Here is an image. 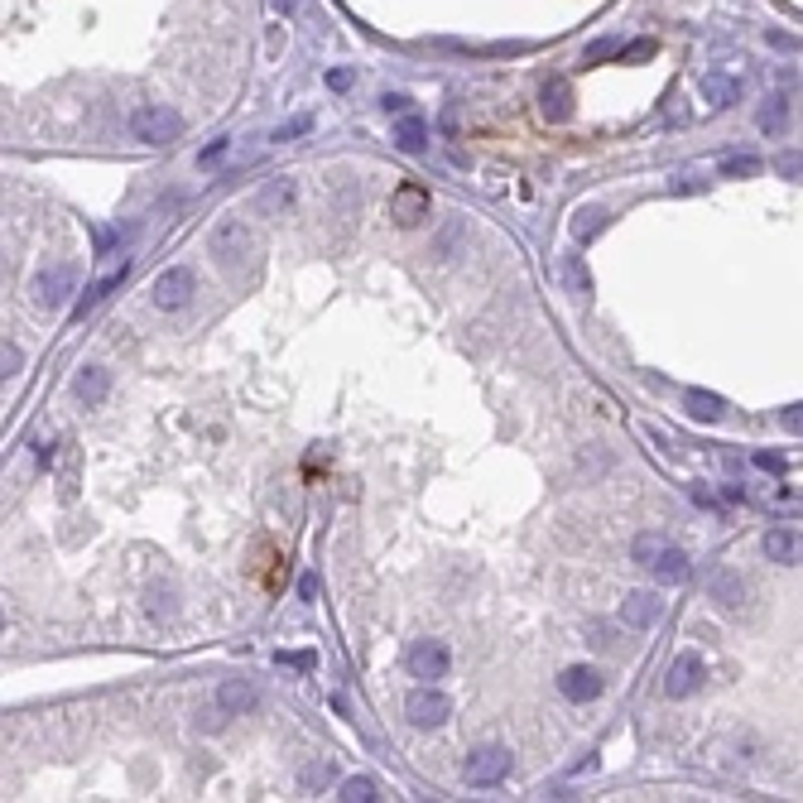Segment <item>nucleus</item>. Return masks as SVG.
Masks as SVG:
<instances>
[{
  "label": "nucleus",
  "instance_id": "1",
  "mask_svg": "<svg viewBox=\"0 0 803 803\" xmlns=\"http://www.w3.org/2000/svg\"><path fill=\"white\" fill-rule=\"evenodd\" d=\"M125 125H130V140H140V145H169V140L183 135V116L164 101H140Z\"/></svg>",
  "mask_w": 803,
  "mask_h": 803
},
{
  "label": "nucleus",
  "instance_id": "2",
  "mask_svg": "<svg viewBox=\"0 0 803 803\" xmlns=\"http://www.w3.org/2000/svg\"><path fill=\"white\" fill-rule=\"evenodd\" d=\"M405 717L419 731H433V727H443L447 717H453V703H447V693H438L433 683H419V688L405 698Z\"/></svg>",
  "mask_w": 803,
  "mask_h": 803
},
{
  "label": "nucleus",
  "instance_id": "3",
  "mask_svg": "<svg viewBox=\"0 0 803 803\" xmlns=\"http://www.w3.org/2000/svg\"><path fill=\"white\" fill-rule=\"evenodd\" d=\"M193 293H197V275H193L188 265H173V269H164V275L155 279L149 299H155V309L173 313V309H188V303H193Z\"/></svg>",
  "mask_w": 803,
  "mask_h": 803
},
{
  "label": "nucleus",
  "instance_id": "4",
  "mask_svg": "<svg viewBox=\"0 0 803 803\" xmlns=\"http://www.w3.org/2000/svg\"><path fill=\"white\" fill-rule=\"evenodd\" d=\"M73 285H77V269L68 265V260H58V265H49V269H39V275H34L29 293H34V303H39V309H63L68 293H73Z\"/></svg>",
  "mask_w": 803,
  "mask_h": 803
},
{
  "label": "nucleus",
  "instance_id": "5",
  "mask_svg": "<svg viewBox=\"0 0 803 803\" xmlns=\"http://www.w3.org/2000/svg\"><path fill=\"white\" fill-rule=\"evenodd\" d=\"M405 664H409V674H414L419 683H438V679H447V669H453V654H447L443 640H414L409 654H405Z\"/></svg>",
  "mask_w": 803,
  "mask_h": 803
},
{
  "label": "nucleus",
  "instance_id": "6",
  "mask_svg": "<svg viewBox=\"0 0 803 803\" xmlns=\"http://www.w3.org/2000/svg\"><path fill=\"white\" fill-rule=\"evenodd\" d=\"M207 245H212V255H217V265H221V269H231L236 260L251 251L255 241H251V227H245L241 217H227V221H217V231H212V241H207Z\"/></svg>",
  "mask_w": 803,
  "mask_h": 803
},
{
  "label": "nucleus",
  "instance_id": "7",
  "mask_svg": "<svg viewBox=\"0 0 803 803\" xmlns=\"http://www.w3.org/2000/svg\"><path fill=\"white\" fill-rule=\"evenodd\" d=\"M505 775H510V751L505 746H481V751L467 755V784L491 789V784H501Z\"/></svg>",
  "mask_w": 803,
  "mask_h": 803
},
{
  "label": "nucleus",
  "instance_id": "8",
  "mask_svg": "<svg viewBox=\"0 0 803 803\" xmlns=\"http://www.w3.org/2000/svg\"><path fill=\"white\" fill-rule=\"evenodd\" d=\"M703 679H707L703 654H679L674 664H669V674H664V698H674V703L693 698V693L703 688Z\"/></svg>",
  "mask_w": 803,
  "mask_h": 803
},
{
  "label": "nucleus",
  "instance_id": "9",
  "mask_svg": "<svg viewBox=\"0 0 803 803\" xmlns=\"http://www.w3.org/2000/svg\"><path fill=\"white\" fill-rule=\"evenodd\" d=\"M429 207H433V197L423 183H399L395 197H389V217H395L399 227H419V221L429 217Z\"/></svg>",
  "mask_w": 803,
  "mask_h": 803
},
{
  "label": "nucleus",
  "instance_id": "10",
  "mask_svg": "<svg viewBox=\"0 0 803 803\" xmlns=\"http://www.w3.org/2000/svg\"><path fill=\"white\" fill-rule=\"evenodd\" d=\"M707 597H712L722 611H741V606H746V597H751V582L736 568H717L712 577H707Z\"/></svg>",
  "mask_w": 803,
  "mask_h": 803
},
{
  "label": "nucleus",
  "instance_id": "11",
  "mask_svg": "<svg viewBox=\"0 0 803 803\" xmlns=\"http://www.w3.org/2000/svg\"><path fill=\"white\" fill-rule=\"evenodd\" d=\"M601 688H606V683H601V674L587 669V664H573V669L558 674V693L568 703H592V698H601Z\"/></svg>",
  "mask_w": 803,
  "mask_h": 803
},
{
  "label": "nucleus",
  "instance_id": "12",
  "mask_svg": "<svg viewBox=\"0 0 803 803\" xmlns=\"http://www.w3.org/2000/svg\"><path fill=\"white\" fill-rule=\"evenodd\" d=\"M765 558L770 563H784V568H794V563H803V534L789 525H775L770 534H765Z\"/></svg>",
  "mask_w": 803,
  "mask_h": 803
},
{
  "label": "nucleus",
  "instance_id": "13",
  "mask_svg": "<svg viewBox=\"0 0 803 803\" xmlns=\"http://www.w3.org/2000/svg\"><path fill=\"white\" fill-rule=\"evenodd\" d=\"M659 616H664V601H659L654 592H625V601H621V621L625 625H635V630H649Z\"/></svg>",
  "mask_w": 803,
  "mask_h": 803
},
{
  "label": "nucleus",
  "instance_id": "14",
  "mask_svg": "<svg viewBox=\"0 0 803 803\" xmlns=\"http://www.w3.org/2000/svg\"><path fill=\"white\" fill-rule=\"evenodd\" d=\"M217 703L227 707L231 717H245V712H255V707H260V688L251 679H221L217 683Z\"/></svg>",
  "mask_w": 803,
  "mask_h": 803
},
{
  "label": "nucleus",
  "instance_id": "15",
  "mask_svg": "<svg viewBox=\"0 0 803 803\" xmlns=\"http://www.w3.org/2000/svg\"><path fill=\"white\" fill-rule=\"evenodd\" d=\"M649 573H654L659 582L679 587V582H688V577H693V558H688L679 544H664V549H659V558L649 563Z\"/></svg>",
  "mask_w": 803,
  "mask_h": 803
},
{
  "label": "nucleus",
  "instance_id": "16",
  "mask_svg": "<svg viewBox=\"0 0 803 803\" xmlns=\"http://www.w3.org/2000/svg\"><path fill=\"white\" fill-rule=\"evenodd\" d=\"M395 145L405 149V155H423V145H429V121L423 116H399V125H395Z\"/></svg>",
  "mask_w": 803,
  "mask_h": 803
},
{
  "label": "nucleus",
  "instance_id": "17",
  "mask_svg": "<svg viewBox=\"0 0 803 803\" xmlns=\"http://www.w3.org/2000/svg\"><path fill=\"white\" fill-rule=\"evenodd\" d=\"M683 409H688L698 423H717L727 414V399L712 395V389H688V395H683Z\"/></svg>",
  "mask_w": 803,
  "mask_h": 803
},
{
  "label": "nucleus",
  "instance_id": "18",
  "mask_svg": "<svg viewBox=\"0 0 803 803\" xmlns=\"http://www.w3.org/2000/svg\"><path fill=\"white\" fill-rule=\"evenodd\" d=\"M73 389H77V399H87V405H101V399L111 395V375H106L101 365H82Z\"/></svg>",
  "mask_w": 803,
  "mask_h": 803
},
{
  "label": "nucleus",
  "instance_id": "19",
  "mask_svg": "<svg viewBox=\"0 0 803 803\" xmlns=\"http://www.w3.org/2000/svg\"><path fill=\"white\" fill-rule=\"evenodd\" d=\"M703 97H707V106L712 111H727L731 101L741 97V82H731V77H717V73H707L703 77Z\"/></svg>",
  "mask_w": 803,
  "mask_h": 803
},
{
  "label": "nucleus",
  "instance_id": "20",
  "mask_svg": "<svg viewBox=\"0 0 803 803\" xmlns=\"http://www.w3.org/2000/svg\"><path fill=\"white\" fill-rule=\"evenodd\" d=\"M606 231V212L601 207H577L573 212V241H597Z\"/></svg>",
  "mask_w": 803,
  "mask_h": 803
},
{
  "label": "nucleus",
  "instance_id": "21",
  "mask_svg": "<svg viewBox=\"0 0 803 803\" xmlns=\"http://www.w3.org/2000/svg\"><path fill=\"white\" fill-rule=\"evenodd\" d=\"M125 279H130V265H121V269H111V275H106V279H97V285H92L87 293H82V303H77V313H87V309H97V303L106 299V293H116V289H121V285H125Z\"/></svg>",
  "mask_w": 803,
  "mask_h": 803
},
{
  "label": "nucleus",
  "instance_id": "22",
  "mask_svg": "<svg viewBox=\"0 0 803 803\" xmlns=\"http://www.w3.org/2000/svg\"><path fill=\"white\" fill-rule=\"evenodd\" d=\"M539 106H544V116H549V121H563V116L573 111V106H568V82H558V77H553L549 87L539 92Z\"/></svg>",
  "mask_w": 803,
  "mask_h": 803
},
{
  "label": "nucleus",
  "instance_id": "23",
  "mask_svg": "<svg viewBox=\"0 0 803 803\" xmlns=\"http://www.w3.org/2000/svg\"><path fill=\"white\" fill-rule=\"evenodd\" d=\"M337 799H347V803H371V799H381V789H375V779L351 775V779H341V784H337Z\"/></svg>",
  "mask_w": 803,
  "mask_h": 803
},
{
  "label": "nucleus",
  "instance_id": "24",
  "mask_svg": "<svg viewBox=\"0 0 803 803\" xmlns=\"http://www.w3.org/2000/svg\"><path fill=\"white\" fill-rule=\"evenodd\" d=\"M784 125H789V101H784V97H770V101L760 106V130H765V135H779Z\"/></svg>",
  "mask_w": 803,
  "mask_h": 803
},
{
  "label": "nucleus",
  "instance_id": "25",
  "mask_svg": "<svg viewBox=\"0 0 803 803\" xmlns=\"http://www.w3.org/2000/svg\"><path fill=\"white\" fill-rule=\"evenodd\" d=\"M669 539L664 534H635V544H630V558L640 563V568H649V563L659 558V549H664Z\"/></svg>",
  "mask_w": 803,
  "mask_h": 803
},
{
  "label": "nucleus",
  "instance_id": "26",
  "mask_svg": "<svg viewBox=\"0 0 803 803\" xmlns=\"http://www.w3.org/2000/svg\"><path fill=\"white\" fill-rule=\"evenodd\" d=\"M722 173L727 179H755V173H760V159L755 155H722Z\"/></svg>",
  "mask_w": 803,
  "mask_h": 803
},
{
  "label": "nucleus",
  "instance_id": "27",
  "mask_svg": "<svg viewBox=\"0 0 803 803\" xmlns=\"http://www.w3.org/2000/svg\"><path fill=\"white\" fill-rule=\"evenodd\" d=\"M563 279H568V289H573V293H582V299L592 293V275L582 269V260H577V255L563 260Z\"/></svg>",
  "mask_w": 803,
  "mask_h": 803
},
{
  "label": "nucleus",
  "instance_id": "28",
  "mask_svg": "<svg viewBox=\"0 0 803 803\" xmlns=\"http://www.w3.org/2000/svg\"><path fill=\"white\" fill-rule=\"evenodd\" d=\"M309 130H313V116H293V121H285V125L275 130V135H269V140H275V145H285V140H293V135H309Z\"/></svg>",
  "mask_w": 803,
  "mask_h": 803
},
{
  "label": "nucleus",
  "instance_id": "29",
  "mask_svg": "<svg viewBox=\"0 0 803 803\" xmlns=\"http://www.w3.org/2000/svg\"><path fill=\"white\" fill-rule=\"evenodd\" d=\"M775 173H779V179H789V183H803V155H779Z\"/></svg>",
  "mask_w": 803,
  "mask_h": 803
},
{
  "label": "nucleus",
  "instance_id": "30",
  "mask_svg": "<svg viewBox=\"0 0 803 803\" xmlns=\"http://www.w3.org/2000/svg\"><path fill=\"white\" fill-rule=\"evenodd\" d=\"M149 616H155V621H169V616H173V592H169V587H164V592H159V587L149 592Z\"/></svg>",
  "mask_w": 803,
  "mask_h": 803
},
{
  "label": "nucleus",
  "instance_id": "31",
  "mask_svg": "<svg viewBox=\"0 0 803 803\" xmlns=\"http://www.w3.org/2000/svg\"><path fill=\"white\" fill-rule=\"evenodd\" d=\"M779 429H784V433H794V438H803V405L779 409Z\"/></svg>",
  "mask_w": 803,
  "mask_h": 803
},
{
  "label": "nucleus",
  "instance_id": "32",
  "mask_svg": "<svg viewBox=\"0 0 803 803\" xmlns=\"http://www.w3.org/2000/svg\"><path fill=\"white\" fill-rule=\"evenodd\" d=\"M279 664H293V669H317V654H313V649H285V654H279Z\"/></svg>",
  "mask_w": 803,
  "mask_h": 803
},
{
  "label": "nucleus",
  "instance_id": "33",
  "mask_svg": "<svg viewBox=\"0 0 803 803\" xmlns=\"http://www.w3.org/2000/svg\"><path fill=\"white\" fill-rule=\"evenodd\" d=\"M755 467L770 471V477H784V471H789V462H784L779 453H755Z\"/></svg>",
  "mask_w": 803,
  "mask_h": 803
},
{
  "label": "nucleus",
  "instance_id": "34",
  "mask_svg": "<svg viewBox=\"0 0 803 803\" xmlns=\"http://www.w3.org/2000/svg\"><path fill=\"white\" fill-rule=\"evenodd\" d=\"M0 365H5V381H10V375H20V365H25V351L5 341V357H0Z\"/></svg>",
  "mask_w": 803,
  "mask_h": 803
},
{
  "label": "nucleus",
  "instance_id": "35",
  "mask_svg": "<svg viewBox=\"0 0 803 803\" xmlns=\"http://www.w3.org/2000/svg\"><path fill=\"white\" fill-rule=\"evenodd\" d=\"M317 592H323L317 573H303V577H299V601H317Z\"/></svg>",
  "mask_w": 803,
  "mask_h": 803
},
{
  "label": "nucleus",
  "instance_id": "36",
  "mask_svg": "<svg viewBox=\"0 0 803 803\" xmlns=\"http://www.w3.org/2000/svg\"><path fill=\"white\" fill-rule=\"evenodd\" d=\"M611 53H621V44H616V39H601V44L587 49V63H601V58H611Z\"/></svg>",
  "mask_w": 803,
  "mask_h": 803
},
{
  "label": "nucleus",
  "instance_id": "37",
  "mask_svg": "<svg viewBox=\"0 0 803 803\" xmlns=\"http://www.w3.org/2000/svg\"><path fill=\"white\" fill-rule=\"evenodd\" d=\"M698 188H703V179H698V173H679V179L669 183V193H698Z\"/></svg>",
  "mask_w": 803,
  "mask_h": 803
},
{
  "label": "nucleus",
  "instance_id": "38",
  "mask_svg": "<svg viewBox=\"0 0 803 803\" xmlns=\"http://www.w3.org/2000/svg\"><path fill=\"white\" fill-rule=\"evenodd\" d=\"M289 193H293L289 183H275V188H265V197H260V203H265V207H275V203H289Z\"/></svg>",
  "mask_w": 803,
  "mask_h": 803
},
{
  "label": "nucleus",
  "instance_id": "39",
  "mask_svg": "<svg viewBox=\"0 0 803 803\" xmlns=\"http://www.w3.org/2000/svg\"><path fill=\"white\" fill-rule=\"evenodd\" d=\"M227 145H231V140H212V145L203 149V155H197V164H217L221 155H227Z\"/></svg>",
  "mask_w": 803,
  "mask_h": 803
},
{
  "label": "nucleus",
  "instance_id": "40",
  "mask_svg": "<svg viewBox=\"0 0 803 803\" xmlns=\"http://www.w3.org/2000/svg\"><path fill=\"white\" fill-rule=\"evenodd\" d=\"M327 87H333V92H347V87H351V73H347V68H337V73H327Z\"/></svg>",
  "mask_w": 803,
  "mask_h": 803
},
{
  "label": "nucleus",
  "instance_id": "41",
  "mask_svg": "<svg viewBox=\"0 0 803 803\" xmlns=\"http://www.w3.org/2000/svg\"><path fill=\"white\" fill-rule=\"evenodd\" d=\"M649 53H654V44H649V39L630 44V49H621V58H649Z\"/></svg>",
  "mask_w": 803,
  "mask_h": 803
},
{
  "label": "nucleus",
  "instance_id": "42",
  "mask_svg": "<svg viewBox=\"0 0 803 803\" xmlns=\"http://www.w3.org/2000/svg\"><path fill=\"white\" fill-rule=\"evenodd\" d=\"M385 111H389V116H395V111L405 116V111H409V97H399V92H389V97H385Z\"/></svg>",
  "mask_w": 803,
  "mask_h": 803
},
{
  "label": "nucleus",
  "instance_id": "43",
  "mask_svg": "<svg viewBox=\"0 0 803 803\" xmlns=\"http://www.w3.org/2000/svg\"><path fill=\"white\" fill-rule=\"evenodd\" d=\"M323 779H327V765H309V770H303V784H309V789L323 784Z\"/></svg>",
  "mask_w": 803,
  "mask_h": 803
},
{
  "label": "nucleus",
  "instance_id": "44",
  "mask_svg": "<svg viewBox=\"0 0 803 803\" xmlns=\"http://www.w3.org/2000/svg\"><path fill=\"white\" fill-rule=\"evenodd\" d=\"M770 44H775V49H799L794 34H779V29H770Z\"/></svg>",
  "mask_w": 803,
  "mask_h": 803
},
{
  "label": "nucleus",
  "instance_id": "45",
  "mask_svg": "<svg viewBox=\"0 0 803 803\" xmlns=\"http://www.w3.org/2000/svg\"><path fill=\"white\" fill-rule=\"evenodd\" d=\"M34 457H39V462H49V457H53V443L39 438V443H34Z\"/></svg>",
  "mask_w": 803,
  "mask_h": 803
},
{
  "label": "nucleus",
  "instance_id": "46",
  "mask_svg": "<svg viewBox=\"0 0 803 803\" xmlns=\"http://www.w3.org/2000/svg\"><path fill=\"white\" fill-rule=\"evenodd\" d=\"M275 10L279 15H293V0H275Z\"/></svg>",
  "mask_w": 803,
  "mask_h": 803
}]
</instances>
